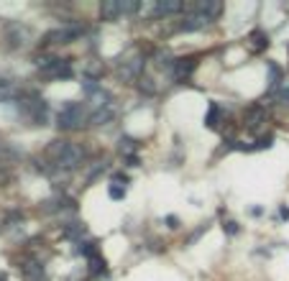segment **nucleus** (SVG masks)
I'll return each instance as SVG.
<instances>
[{"label": "nucleus", "instance_id": "obj_1", "mask_svg": "<svg viewBox=\"0 0 289 281\" xmlns=\"http://www.w3.org/2000/svg\"><path fill=\"white\" fill-rule=\"evenodd\" d=\"M52 156L57 159L59 169H77L85 161V148L77 143H67V141H54L52 143Z\"/></svg>", "mask_w": 289, "mask_h": 281}, {"label": "nucleus", "instance_id": "obj_2", "mask_svg": "<svg viewBox=\"0 0 289 281\" xmlns=\"http://www.w3.org/2000/svg\"><path fill=\"white\" fill-rule=\"evenodd\" d=\"M85 118H87L85 105H80V103H69V105H64V108L59 110V115H57V125H59L62 131H77V128H82Z\"/></svg>", "mask_w": 289, "mask_h": 281}, {"label": "nucleus", "instance_id": "obj_3", "mask_svg": "<svg viewBox=\"0 0 289 281\" xmlns=\"http://www.w3.org/2000/svg\"><path fill=\"white\" fill-rule=\"evenodd\" d=\"M82 34H85V26L82 23H64V26H59V29H54V31L46 34V44H72Z\"/></svg>", "mask_w": 289, "mask_h": 281}, {"label": "nucleus", "instance_id": "obj_4", "mask_svg": "<svg viewBox=\"0 0 289 281\" xmlns=\"http://www.w3.org/2000/svg\"><path fill=\"white\" fill-rule=\"evenodd\" d=\"M195 13H200V16L215 21V18L223 13V3H220V0H200V3L195 6Z\"/></svg>", "mask_w": 289, "mask_h": 281}, {"label": "nucleus", "instance_id": "obj_5", "mask_svg": "<svg viewBox=\"0 0 289 281\" xmlns=\"http://www.w3.org/2000/svg\"><path fill=\"white\" fill-rule=\"evenodd\" d=\"M141 69H143V59H141V57H133V59H128V62L121 64L118 74H121L123 80H136V77L141 74Z\"/></svg>", "mask_w": 289, "mask_h": 281}, {"label": "nucleus", "instance_id": "obj_6", "mask_svg": "<svg viewBox=\"0 0 289 281\" xmlns=\"http://www.w3.org/2000/svg\"><path fill=\"white\" fill-rule=\"evenodd\" d=\"M123 13H121V0H103L100 6V18L103 21H118Z\"/></svg>", "mask_w": 289, "mask_h": 281}, {"label": "nucleus", "instance_id": "obj_7", "mask_svg": "<svg viewBox=\"0 0 289 281\" xmlns=\"http://www.w3.org/2000/svg\"><path fill=\"white\" fill-rule=\"evenodd\" d=\"M195 67H197V59H195V57H189V59H177V62H174V77L182 82V80H187V77L195 72Z\"/></svg>", "mask_w": 289, "mask_h": 281}, {"label": "nucleus", "instance_id": "obj_8", "mask_svg": "<svg viewBox=\"0 0 289 281\" xmlns=\"http://www.w3.org/2000/svg\"><path fill=\"white\" fill-rule=\"evenodd\" d=\"M210 23V18H205V16H200V13H192V16H187L184 21H182V31H200V29H205Z\"/></svg>", "mask_w": 289, "mask_h": 281}, {"label": "nucleus", "instance_id": "obj_9", "mask_svg": "<svg viewBox=\"0 0 289 281\" xmlns=\"http://www.w3.org/2000/svg\"><path fill=\"white\" fill-rule=\"evenodd\" d=\"M29 36H31V31H29L26 26H11V29H8V41H11V46H23Z\"/></svg>", "mask_w": 289, "mask_h": 281}, {"label": "nucleus", "instance_id": "obj_10", "mask_svg": "<svg viewBox=\"0 0 289 281\" xmlns=\"http://www.w3.org/2000/svg\"><path fill=\"white\" fill-rule=\"evenodd\" d=\"M246 123H248V128H258L261 123H266V110L258 108V105L248 108L246 110Z\"/></svg>", "mask_w": 289, "mask_h": 281}, {"label": "nucleus", "instance_id": "obj_11", "mask_svg": "<svg viewBox=\"0 0 289 281\" xmlns=\"http://www.w3.org/2000/svg\"><path fill=\"white\" fill-rule=\"evenodd\" d=\"M182 11V0H159L156 3V16H172Z\"/></svg>", "mask_w": 289, "mask_h": 281}, {"label": "nucleus", "instance_id": "obj_12", "mask_svg": "<svg viewBox=\"0 0 289 281\" xmlns=\"http://www.w3.org/2000/svg\"><path fill=\"white\" fill-rule=\"evenodd\" d=\"M87 97H90V103H92L98 110H100V108H110V100H113V97H110V92H108V90H103V87H98V90H95V92H90Z\"/></svg>", "mask_w": 289, "mask_h": 281}, {"label": "nucleus", "instance_id": "obj_13", "mask_svg": "<svg viewBox=\"0 0 289 281\" xmlns=\"http://www.w3.org/2000/svg\"><path fill=\"white\" fill-rule=\"evenodd\" d=\"M113 118H115V110H113V108H100V110H95V113L90 115V123H92V125H108Z\"/></svg>", "mask_w": 289, "mask_h": 281}, {"label": "nucleus", "instance_id": "obj_14", "mask_svg": "<svg viewBox=\"0 0 289 281\" xmlns=\"http://www.w3.org/2000/svg\"><path fill=\"white\" fill-rule=\"evenodd\" d=\"M138 8H141L138 0H121V13H123V16H133Z\"/></svg>", "mask_w": 289, "mask_h": 281}, {"label": "nucleus", "instance_id": "obj_15", "mask_svg": "<svg viewBox=\"0 0 289 281\" xmlns=\"http://www.w3.org/2000/svg\"><path fill=\"white\" fill-rule=\"evenodd\" d=\"M279 80H281V72H279V67H276L274 62H269V90H274V87L279 85Z\"/></svg>", "mask_w": 289, "mask_h": 281}, {"label": "nucleus", "instance_id": "obj_16", "mask_svg": "<svg viewBox=\"0 0 289 281\" xmlns=\"http://www.w3.org/2000/svg\"><path fill=\"white\" fill-rule=\"evenodd\" d=\"M218 118H220V108L212 103V105H210V113H207V118H205V125H207V128H215V125H218Z\"/></svg>", "mask_w": 289, "mask_h": 281}, {"label": "nucleus", "instance_id": "obj_17", "mask_svg": "<svg viewBox=\"0 0 289 281\" xmlns=\"http://www.w3.org/2000/svg\"><path fill=\"white\" fill-rule=\"evenodd\" d=\"M118 148H121V154H133V151L138 148V143H136V141H133L131 136H123V138H121V146H118Z\"/></svg>", "mask_w": 289, "mask_h": 281}, {"label": "nucleus", "instance_id": "obj_18", "mask_svg": "<svg viewBox=\"0 0 289 281\" xmlns=\"http://www.w3.org/2000/svg\"><path fill=\"white\" fill-rule=\"evenodd\" d=\"M251 41L256 44V49H263V46H269V36H266L263 31H253V34H251Z\"/></svg>", "mask_w": 289, "mask_h": 281}, {"label": "nucleus", "instance_id": "obj_19", "mask_svg": "<svg viewBox=\"0 0 289 281\" xmlns=\"http://www.w3.org/2000/svg\"><path fill=\"white\" fill-rule=\"evenodd\" d=\"M154 62H156L159 67H174V62H172L169 52H156V54H154Z\"/></svg>", "mask_w": 289, "mask_h": 281}, {"label": "nucleus", "instance_id": "obj_20", "mask_svg": "<svg viewBox=\"0 0 289 281\" xmlns=\"http://www.w3.org/2000/svg\"><path fill=\"white\" fill-rule=\"evenodd\" d=\"M274 97H276V103H281V105H289V85L284 82L276 92H274Z\"/></svg>", "mask_w": 289, "mask_h": 281}, {"label": "nucleus", "instance_id": "obj_21", "mask_svg": "<svg viewBox=\"0 0 289 281\" xmlns=\"http://www.w3.org/2000/svg\"><path fill=\"white\" fill-rule=\"evenodd\" d=\"M138 90H141V92H146V95H154V92H156V87H154V80H149V77H141V80H138Z\"/></svg>", "mask_w": 289, "mask_h": 281}, {"label": "nucleus", "instance_id": "obj_22", "mask_svg": "<svg viewBox=\"0 0 289 281\" xmlns=\"http://www.w3.org/2000/svg\"><path fill=\"white\" fill-rule=\"evenodd\" d=\"M85 72H87V77H90V80H95V77H100V74H103V64H87V69H85Z\"/></svg>", "mask_w": 289, "mask_h": 281}, {"label": "nucleus", "instance_id": "obj_23", "mask_svg": "<svg viewBox=\"0 0 289 281\" xmlns=\"http://www.w3.org/2000/svg\"><path fill=\"white\" fill-rule=\"evenodd\" d=\"M123 197H126V189L118 187V184H113L110 187V199H123Z\"/></svg>", "mask_w": 289, "mask_h": 281}, {"label": "nucleus", "instance_id": "obj_24", "mask_svg": "<svg viewBox=\"0 0 289 281\" xmlns=\"http://www.w3.org/2000/svg\"><path fill=\"white\" fill-rule=\"evenodd\" d=\"M26 276H31V278L41 276V266H36V263H29V266H26Z\"/></svg>", "mask_w": 289, "mask_h": 281}, {"label": "nucleus", "instance_id": "obj_25", "mask_svg": "<svg viewBox=\"0 0 289 281\" xmlns=\"http://www.w3.org/2000/svg\"><path fill=\"white\" fill-rule=\"evenodd\" d=\"M223 230H225V233H228V235H235V233H238V225H235V222H233V220H228V222H225V225H223Z\"/></svg>", "mask_w": 289, "mask_h": 281}, {"label": "nucleus", "instance_id": "obj_26", "mask_svg": "<svg viewBox=\"0 0 289 281\" xmlns=\"http://www.w3.org/2000/svg\"><path fill=\"white\" fill-rule=\"evenodd\" d=\"M113 182H115V184H118V187H121V184H126V182H128V179H126V176H123V174H113Z\"/></svg>", "mask_w": 289, "mask_h": 281}, {"label": "nucleus", "instance_id": "obj_27", "mask_svg": "<svg viewBox=\"0 0 289 281\" xmlns=\"http://www.w3.org/2000/svg\"><path fill=\"white\" fill-rule=\"evenodd\" d=\"M166 225H169V227H179V220H177L174 215H169V217H166Z\"/></svg>", "mask_w": 289, "mask_h": 281}, {"label": "nucleus", "instance_id": "obj_28", "mask_svg": "<svg viewBox=\"0 0 289 281\" xmlns=\"http://www.w3.org/2000/svg\"><path fill=\"white\" fill-rule=\"evenodd\" d=\"M281 217H284V220H289V210H286V207H281Z\"/></svg>", "mask_w": 289, "mask_h": 281}]
</instances>
